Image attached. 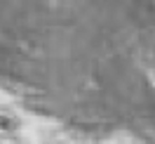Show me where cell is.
Listing matches in <instances>:
<instances>
[]
</instances>
